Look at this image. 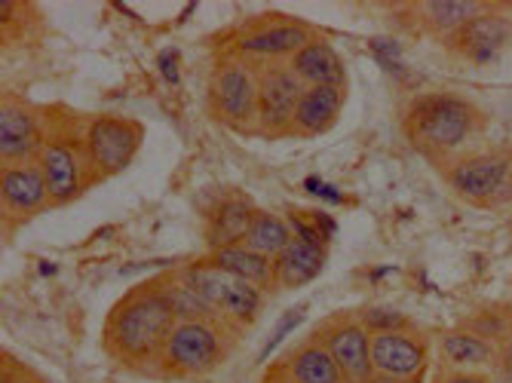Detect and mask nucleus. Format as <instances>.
<instances>
[{
  "label": "nucleus",
  "mask_w": 512,
  "mask_h": 383,
  "mask_svg": "<svg viewBox=\"0 0 512 383\" xmlns=\"http://www.w3.org/2000/svg\"><path fill=\"white\" fill-rule=\"evenodd\" d=\"M175 322L160 279L138 282L111 307L102 328V347L114 365L135 374H154Z\"/></svg>",
  "instance_id": "obj_1"
},
{
  "label": "nucleus",
  "mask_w": 512,
  "mask_h": 383,
  "mask_svg": "<svg viewBox=\"0 0 512 383\" xmlns=\"http://www.w3.org/2000/svg\"><path fill=\"white\" fill-rule=\"evenodd\" d=\"M488 129V114L457 92L414 95L402 114V132L408 145L430 163L457 160Z\"/></svg>",
  "instance_id": "obj_2"
},
{
  "label": "nucleus",
  "mask_w": 512,
  "mask_h": 383,
  "mask_svg": "<svg viewBox=\"0 0 512 383\" xmlns=\"http://www.w3.org/2000/svg\"><path fill=\"white\" fill-rule=\"evenodd\" d=\"M237 347V325L221 316L175 322L160 353V377H206Z\"/></svg>",
  "instance_id": "obj_3"
},
{
  "label": "nucleus",
  "mask_w": 512,
  "mask_h": 383,
  "mask_svg": "<svg viewBox=\"0 0 512 383\" xmlns=\"http://www.w3.org/2000/svg\"><path fill=\"white\" fill-rule=\"evenodd\" d=\"M445 184L473 206H503L512 200V151H470L442 166Z\"/></svg>",
  "instance_id": "obj_4"
},
{
  "label": "nucleus",
  "mask_w": 512,
  "mask_h": 383,
  "mask_svg": "<svg viewBox=\"0 0 512 383\" xmlns=\"http://www.w3.org/2000/svg\"><path fill=\"white\" fill-rule=\"evenodd\" d=\"M178 276L191 285V289L212 307L215 316L234 322L237 328H246L258 319L264 307V292L249 285L246 279L227 273L212 264V258L194 261L188 267H181Z\"/></svg>",
  "instance_id": "obj_5"
},
{
  "label": "nucleus",
  "mask_w": 512,
  "mask_h": 383,
  "mask_svg": "<svg viewBox=\"0 0 512 383\" xmlns=\"http://www.w3.org/2000/svg\"><path fill=\"white\" fill-rule=\"evenodd\" d=\"M209 108L224 126H258V71L234 53L221 59L209 80Z\"/></svg>",
  "instance_id": "obj_6"
},
{
  "label": "nucleus",
  "mask_w": 512,
  "mask_h": 383,
  "mask_svg": "<svg viewBox=\"0 0 512 383\" xmlns=\"http://www.w3.org/2000/svg\"><path fill=\"white\" fill-rule=\"evenodd\" d=\"M512 46V19L497 7H488L467 25H460L454 34L445 37V50L451 59L467 68H494L503 62Z\"/></svg>",
  "instance_id": "obj_7"
},
{
  "label": "nucleus",
  "mask_w": 512,
  "mask_h": 383,
  "mask_svg": "<svg viewBox=\"0 0 512 383\" xmlns=\"http://www.w3.org/2000/svg\"><path fill=\"white\" fill-rule=\"evenodd\" d=\"M313 338L325 344L338 362L344 383H371L375 365H371V331L362 325L356 313H335L313 331Z\"/></svg>",
  "instance_id": "obj_8"
},
{
  "label": "nucleus",
  "mask_w": 512,
  "mask_h": 383,
  "mask_svg": "<svg viewBox=\"0 0 512 383\" xmlns=\"http://www.w3.org/2000/svg\"><path fill=\"white\" fill-rule=\"evenodd\" d=\"M37 166L43 172L46 190H50V203L62 206L77 200L89 181H96V169L89 163L86 145L80 148L77 141L68 138H50L43 154L37 157Z\"/></svg>",
  "instance_id": "obj_9"
},
{
  "label": "nucleus",
  "mask_w": 512,
  "mask_h": 383,
  "mask_svg": "<svg viewBox=\"0 0 512 383\" xmlns=\"http://www.w3.org/2000/svg\"><path fill=\"white\" fill-rule=\"evenodd\" d=\"M142 135L145 129L129 117L105 114L92 120L86 129V151H89V163L96 169V175L99 178L120 175L132 163L138 145H142Z\"/></svg>",
  "instance_id": "obj_10"
},
{
  "label": "nucleus",
  "mask_w": 512,
  "mask_h": 383,
  "mask_svg": "<svg viewBox=\"0 0 512 383\" xmlns=\"http://www.w3.org/2000/svg\"><path fill=\"white\" fill-rule=\"evenodd\" d=\"M313 40L310 28L286 19V16H261L246 22L237 34H234V56L240 59H283V56H295L298 50Z\"/></svg>",
  "instance_id": "obj_11"
},
{
  "label": "nucleus",
  "mask_w": 512,
  "mask_h": 383,
  "mask_svg": "<svg viewBox=\"0 0 512 383\" xmlns=\"http://www.w3.org/2000/svg\"><path fill=\"white\" fill-rule=\"evenodd\" d=\"M371 365L399 383H421L430 368V341L414 328L371 334Z\"/></svg>",
  "instance_id": "obj_12"
},
{
  "label": "nucleus",
  "mask_w": 512,
  "mask_h": 383,
  "mask_svg": "<svg viewBox=\"0 0 512 383\" xmlns=\"http://www.w3.org/2000/svg\"><path fill=\"white\" fill-rule=\"evenodd\" d=\"M304 83L289 65H264L258 71V129L270 135L292 132V120L304 95Z\"/></svg>",
  "instance_id": "obj_13"
},
{
  "label": "nucleus",
  "mask_w": 512,
  "mask_h": 383,
  "mask_svg": "<svg viewBox=\"0 0 512 383\" xmlns=\"http://www.w3.org/2000/svg\"><path fill=\"white\" fill-rule=\"evenodd\" d=\"M289 224L295 230L292 243L273 261L276 289H301V285L313 282L325 267V239H329V233L322 227H313V221L298 218V215H292Z\"/></svg>",
  "instance_id": "obj_14"
},
{
  "label": "nucleus",
  "mask_w": 512,
  "mask_h": 383,
  "mask_svg": "<svg viewBox=\"0 0 512 383\" xmlns=\"http://www.w3.org/2000/svg\"><path fill=\"white\" fill-rule=\"evenodd\" d=\"M46 141L50 138L43 132V123L28 105L4 99V108H0V154H4V166L37 163Z\"/></svg>",
  "instance_id": "obj_15"
},
{
  "label": "nucleus",
  "mask_w": 512,
  "mask_h": 383,
  "mask_svg": "<svg viewBox=\"0 0 512 383\" xmlns=\"http://www.w3.org/2000/svg\"><path fill=\"white\" fill-rule=\"evenodd\" d=\"M0 200H4V215L16 224L37 215L50 203L43 172L37 163H13L0 172Z\"/></svg>",
  "instance_id": "obj_16"
},
{
  "label": "nucleus",
  "mask_w": 512,
  "mask_h": 383,
  "mask_svg": "<svg viewBox=\"0 0 512 383\" xmlns=\"http://www.w3.org/2000/svg\"><path fill=\"white\" fill-rule=\"evenodd\" d=\"M255 206L243 194H227L221 197L209 212H206V243L212 252L227 249V246H240L246 239V230L255 218Z\"/></svg>",
  "instance_id": "obj_17"
},
{
  "label": "nucleus",
  "mask_w": 512,
  "mask_h": 383,
  "mask_svg": "<svg viewBox=\"0 0 512 383\" xmlns=\"http://www.w3.org/2000/svg\"><path fill=\"white\" fill-rule=\"evenodd\" d=\"M439 362L451 371H488L497 365V344L473 328L445 331L439 338Z\"/></svg>",
  "instance_id": "obj_18"
},
{
  "label": "nucleus",
  "mask_w": 512,
  "mask_h": 383,
  "mask_svg": "<svg viewBox=\"0 0 512 383\" xmlns=\"http://www.w3.org/2000/svg\"><path fill=\"white\" fill-rule=\"evenodd\" d=\"M344 99H347L344 86H310V89H304L298 111H295V120H292V132L307 135V138L329 132L344 111Z\"/></svg>",
  "instance_id": "obj_19"
},
{
  "label": "nucleus",
  "mask_w": 512,
  "mask_h": 383,
  "mask_svg": "<svg viewBox=\"0 0 512 383\" xmlns=\"http://www.w3.org/2000/svg\"><path fill=\"white\" fill-rule=\"evenodd\" d=\"M491 4H476V0H427V4H411L408 16L414 28H421L433 37H448L460 25H467L479 13H485Z\"/></svg>",
  "instance_id": "obj_20"
},
{
  "label": "nucleus",
  "mask_w": 512,
  "mask_h": 383,
  "mask_svg": "<svg viewBox=\"0 0 512 383\" xmlns=\"http://www.w3.org/2000/svg\"><path fill=\"white\" fill-rule=\"evenodd\" d=\"M289 68L295 77L310 89V86H344V62L332 50V43L313 37L304 50H298L289 59Z\"/></svg>",
  "instance_id": "obj_21"
},
{
  "label": "nucleus",
  "mask_w": 512,
  "mask_h": 383,
  "mask_svg": "<svg viewBox=\"0 0 512 383\" xmlns=\"http://www.w3.org/2000/svg\"><path fill=\"white\" fill-rule=\"evenodd\" d=\"M283 368L289 371V377L295 383H344L338 362L332 359V353L325 350V344L319 338H313V334L283 359Z\"/></svg>",
  "instance_id": "obj_22"
},
{
  "label": "nucleus",
  "mask_w": 512,
  "mask_h": 383,
  "mask_svg": "<svg viewBox=\"0 0 512 383\" xmlns=\"http://www.w3.org/2000/svg\"><path fill=\"white\" fill-rule=\"evenodd\" d=\"M212 264L221 267V270H227V273L240 276V279H246L249 285L261 289L264 295L267 292H276V264H273V258L258 255V252L246 249L243 243L212 252Z\"/></svg>",
  "instance_id": "obj_23"
},
{
  "label": "nucleus",
  "mask_w": 512,
  "mask_h": 383,
  "mask_svg": "<svg viewBox=\"0 0 512 383\" xmlns=\"http://www.w3.org/2000/svg\"><path fill=\"white\" fill-rule=\"evenodd\" d=\"M292 236H295V230H292L289 218L273 215V212H267V209H258L255 218H252V224H249V230H246L243 246L276 261L279 255H283V252L289 249Z\"/></svg>",
  "instance_id": "obj_24"
},
{
  "label": "nucleus",
  "mask_w": 512,
  "mask_h": 383,
  "mask_svg": "<svg viewBox=\"0 0 512 383\" xmlns=\"http://www.w3.org/2000/svg\"><path fill=\"white\" fill-rule=\"evenodd\" d=\"M160 285H163L166 301H169V307H172V313H175L178 322H188V319H209V316H215L212 307L191 289L188 282H184V279L178 276V270L169 273V276H160Z\"/></svg>",
  "instance_id": "obj_25"
},
{
  "label": "nucleus",
  "mask_w": 512,
  "mask_h": 383,
  "mask_svg": "<svg viewBox=\"0 0 512 383\" xmlns=\"http://www.w3.org/2000/svg\"><path fill=\"white\" fill-rule=\"evenodd\" d=\"M362 319V325L371 331V334H381V331H402V328H411L408 319L393 310V307H365L356 313Z\"/></svg>",
  "instance_id": "obj_26"
},
{
  "label": "nucleus",
  "mask_w": 512,
  "mask_h": 383,
  "mask_svg": "<svg viewBox=\"0 0 512 383\" xmlns=\"http://www.w3.org/2000/svg\"><path fill=\"white\" fill-rule=\"evenodd\" d=\"M430 383H497L488 371H451L439 368V374Z\"/></svg>",
  "instance_id": "obj_27"
},
{
  "label": "nucleus",
  "mask_w": 512,
  "mask_h": 383,
  "mask_svg": "<svg viewBox=\"0 0 512 383\" xmlns=\"http://www.w3.org/2000/svg\"><path fill=\"white\" fill-rule=\"evenodd\" d=\"M497 371L512 380V319L506 325V331L500 334V341H497Z\"/></svg>",
  "instance_id": "obj_28"
},
{
  "label": "nucleus",
  "mask_w": 512,
  "mask_h": 383,
  "mask_svg": "<svg viewBox=\"0 0 512 383\" xmlns=\"http://www.w3.org/2000/svg\"><path fill=\"white\" fill-rule=\"evenodd\" d=\"M304 313H307L304 307H295V310H289V313L283 316V322H279L276 334H273V338L267 341V347H264V356H270V353H273V347H276L279 341H283L286 334H289V331H292V328H295V325H298V322L304 319Z\"/></svg>",
  "instance_id": "obj_29"
},
{
  "label": "nucleus",
  "mask_w": 512,
  "mask_h": 383,
  "mask_svg": "<svg viewBox=\"0 0 512 383\" xmlns=\"http://www.w3.org/2000/svg\"><path fill=\"white\" fill-rule=\"evenodd\" d=\"M371 50H375L384 62V68H402V59H399V46L393 40H371Z\"/></svg>",
  "instance_id": "obj_30"
},
{
  "label": "nucleus",
  "mask_w": 512,
  "mask_h": 383,
  "mask_svg": "<svg viewBox=\"0 0 512 383\" xmlns=\"http://www.w3.org/2000/svg\"><path fill=\"white\" fill-rule=\"evenodd\" d=\"M178 50H163L160 53V71H163V77L169 80V83H178L181 80V74H178Z\"/></svg>",
  "instance_id": "obj_31"
},
{
  "label": "nucleus",
  "mask_w": 512,
  "mask_h": 383,
  "mask_svg": "<svg viewBox=\"0 0 512 383\" xmlns=\"http://www.w3.org/2000/svg\"><path fill=\"white\" fill-rule=\"evenodd\" d=\"M261 383H295L292 377H289V371L283 368V362H279L276 368H270L267 374H264V380Z\"/></svg>",
  "instance_id": "obj_32"
},
{
  "label": "nucleus",
  "mask_w": 512,
  "mask_h": 383,
  "mask_svg": "<svg viewBox=\"0 0 512 383\" xmlns=\"http://www.w3.org/2000/svg\"><path fill=\"white\" fill-rule=\"evenodd\" d=\"M0 383H22V380H19V377L7 368V362H4V380H0Z\"/></svg>",
  "instance_id": "obj_33"
},
{
  "label": "nucleus",
  "mask_w": 512,
  "mask_h": 383,
  "mask_svg": "<svg viewBox=\"0 0 512 383\" xmlns=\"http://www.w3.org/2000/svg\"><path fill=\"white\" fill-rule=\"evenodd\" d=\"M371 383H399V380H393V377H384V374H375V380Z\"/></svg>",
  "instance_id": "obj_34"
},
{
  "label": "nucleus",
  "mask_w": 512,
  "mask_h": 383,
  "mask_svg": "<svg viewBox=\"0 0 512 383\" xmlns=\"http://www.w3.org/2000/svg\"><path fill=\"white\" fill-rule=\"evenodd\" d=\"M28 383H40V380H28Z\"/></svg>",
  "instance_id": "obj_35"
}]
</instances>
